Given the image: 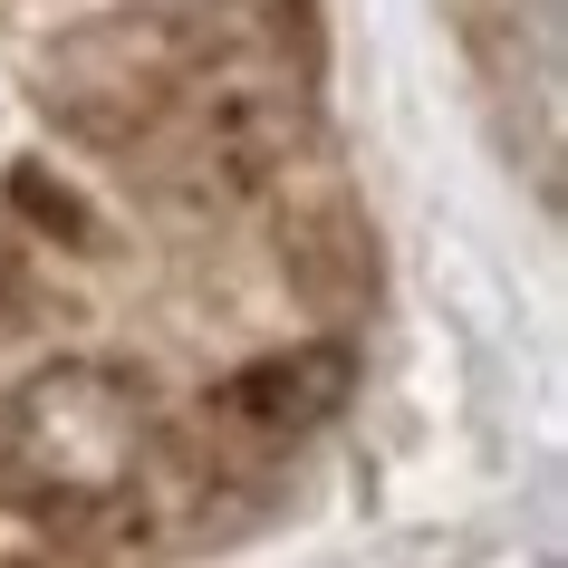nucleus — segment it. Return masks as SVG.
I'll use <instances>...</instances> for the list:
<instances>
[{
  "mask_svg": "<svg viewBox=\"0 0 568 568\" xmlns=\"http://www.w3.org/2000/svg\"><path fill=\"white\" fill-rule=\"evenodd\" d=\"M347 386H357V357H347L337 337L261 347V357L222 366V376L203 386V405H193V434H203L222 463H232V453H270V444H290V434H308V424L328 415Z\"/></svg>",
  "mask_w": 568,
  "mask_h": 568,
  "instance_id": "nucleus-1",
  "label": "nucleus"
},
{
  "mask_svg": "<svg viewBox=\"0 0 568 568\" xmlns=\"http://www.w3.org/2000/svg\"><path fill=\"white\" fill-rule=\"evenodd\" d=\"M0 241H49V251H106V212L78 193L68 174H49V164H10L0 174Z\"/></svg>",
  "mask_w": 568,
  "mask_h": 568,
  "instance_id": "nucleus-2",
  "label": "nucleus"
}]
</instances>
